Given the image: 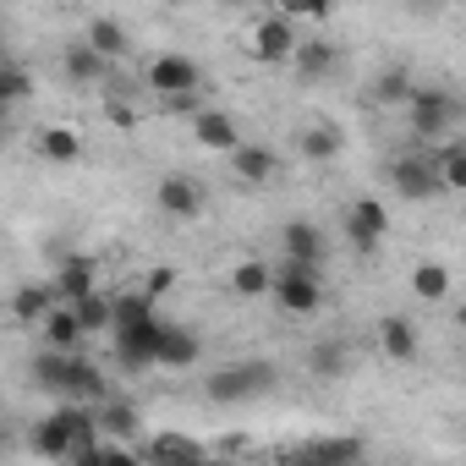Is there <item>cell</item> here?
Masks as SVG:
<instances>
[{"mask_svg":"<svg viewBox=\"0 0 466 466\" xmlns=\"http://www.w3.org/2000/svg\"><path fill=\"white\" fill-rule=\"evenodd\" d=\"M83 45H88L94 56H105L110 66L132 56V34H127V23H121V17H88V28H83Z\"/></svg>","mask_w":466,"mask_h":466,"instance_id":"15","label":"cell"},{"mask_svg":"<svg viewBox=\"0 0 466 466\" xmlns=\"http://www.w3.org/2000/svg\"><path fill=\"white\" fill-rule=\"evenodd\" d=\"M50 286H56L61 308H77L83 297H94V291H99V264H94V258H83V253H77V258H61V269H56V280H50Z\"/></svg>","mask_w":466,"mask_h":466,"instance_id":"14","label":"cell"},{"mask_svg":"<svg viewBox=\"0 0 466 466\" xmlns=\"http://www.w3.org/2000/svg\"><path fill=\"white\" fill-rule=\"evenodd\" d=\"M411 297H417V302H444V297H450V269H444L439 258L411 264Z\"/></svg>","mask_w":466,"mask_h":466,"instance_id":"26","label":"cell"},{"mask_svg":"<svg viewBox=\"0 0 466 466\" xmlns=\"http://www.w3.org/2000/svg\"><path fill=\"white\" fill-rule=\"evenodd\" d=\"M275 384H280V368L264 362V357H253V362H225V368H214L203 390H208V400H219V406H237V400L269 395Z\"/></svg>","mask_w":466,"mask_h":466,"instance_id":"1","label":"cell"},{"mask_svg":"<svg viewBox=\"0 0 466 466\" xmlns=\"http://www.w3.org/2000/svg\"><path fill=\"white\" fill-rule=\"evenodd\" d=\"M433 165H439L444 192H466V143H461V137H444V143L433 148Z\"/></svg>","mask_w":466,"mask_h":466,"instance_id":"30","label":"cell"},{"mask_svg":"<svg viewBox=\"0 0 466 466\" xmlns=\"http://www.w3.org/2000/svg\"><path fill=\"white\" fill-rule=\"evenodd\" d=\"M280 264H297L308 275H324L329 264V237L313 225V219H286L280 225Z\"/></svg>","mask_w":466,"mask_h":466,"instance_id":"6","label":"cell"},{"mask_svg":"<svg viewBox=\"0 0 466 466\" xmlns=\"http://www.w3.org/2000/svg\"><path fill=\"white\" fill-rule=\"evenodd\" d=\"M66 466H105V439H94V444H77Z\"/></svg>","mask_w":466,"mask_h":466,"instance_id":"36","label":"cell"},{"mask_svg":"<svg viewBox=\"0 0 466 466\" xmlns=\"http://www.w3.org/2000/svg\"><path fill=\"white\" fill-rule=\"evenodd\" d=\"M28 94H34V72L17 66V61H6V66H0V99H6V105H23Z\"/></svg>","mask_w":466,"mask_h":466,"instance_id":"34","label":"cell"},{"mask_svg":"<svg viewBox=\"0 0 466 466\" xmlns=\"http://www.w3.org/2000/svg\"><path fill=\"white\" fill-rule=\"evenodd\" d=\"M340 148H346V137H340V127H329V121L297 132V154H302L308 165H329V159H340Z\"/></svg>","mask_w":466,"mask_h":466,"instance_id":"18","label":"cell"},{"mask_svg":"<svg viewBox=\"0 0 466 466\" xmlns=\"http://www.w3.org/2000/svg\"><path fill=\"white\" fill-rule=\"evenodd\" d=\"M411 94H417V83H411L400 66H384V72L373 77V88H368V99H373V105H384V110H390V105H400V110H406V105H411Z\"/></svg>","mask_w":466,"mask_h":466,"instance_id":"25","label":"cell"},{"mask_svg":"<svg viewBox=\"0 0 466 466\" xmlns=\"http://www.w3.org/2000/svg\"><path fill=\"white\" fill-rule=\"evenodd\" d=\"M297 50H302V28L275 6V12H264L258 23H253V34H248V56L253 61H264V66H280V61H297Z\"/></svg>","mask_w":466,"mask_h":466,"instance_id":"3","label":"cell"},{"mask_svg":"<svg viewBox=\"0 0 466 466\" xmlns=\"http://www.w3.org/2000/svg\"><path fill=\"white\" fill-rule=\"evenodd\" d=\"M66 357H72V351H39V357H34V379H39L50 395H61V379H66Z\"/></svg>","mask_w":466,"mask_h":466,"instance_id":"35","label":"cell"},{"mask_svg":"<svg viewBox=\"0 0 466 466\" xmlns=\"http://www.w3.org/2000/svg\"><path fill=\"white\" fill-rule=\"evenodd\" d=\"M230 176L242 187H269V181H280V154L269 143H242L230 154Z\"/></svg>","mask_w":466,"mask_h":466,"instance_id":"12","label":"cell"},{"mask_svg":"<svg viewBox=\"0 0 466 466\" xmlns=\"http://www.w3.org/2000/svg\"><path fill=\"white\" fill-rule=\"evenodd\" d=\"M455 116H461V105H455L450 88L417 83V94H411V105H406V127H411V137H417L422 148H428V143H444V132H455Z\"/></svg>","mask_w":466,"mask_h":466,"instance_id":"2","label":"cell"},{"mask_svg":"<svg viewBox=\"0 0 466 466\" xmlns=\"http://www.w3.org/2000/svg\"><path fill=\"white\" fill-rule=\"evenodd\" d=\"M379 351H384V357H395V362H411V357L422 351V340H417V324L390 313V319L379 324Z\"/></svg>","mask_w":466,"mask_h":466,"instance_id":"24","label":"cell"},{"mask_svg":"<svg viewBox=\"0 0 466 466\" xmlns=\"http://www.w3.org/2000/svg\"><path fill=\"white\" fill-rule=\"evenodd\" d=\"M192 137H198V148H208V154H237V148H242L237 116H225V110H214V105L192 116Z\"/></svg>","mask_w":466,"mask_h":466,"instance_id":"13","label":"cell"},{"mask_svg":"<svg viewBox=\"0 0 466 466\" xmlns=\"http://www.w3.org/2000/svg\"><path fill=\"white\" fill-rule=\"evenodd\" d=\"M34 148H39L45 165H77V159H83V137H77L72 127H61V121H56V127H39V132H34Z\"/></svg>","mask_w":466,"mask_h":466,"instance_id":"17","label":"cell"},{"mask_svg":"<svg viewBox=\"0 0 466 466\" xmlns=\"http://www.w3.org/2000/svg\"><path fill=\"white\" fill-rule=\"evenodd\" d=\"M357 461H362L357 433H324V439H308L297 450V466H357Z\"/></svg>","mask_w":466,"mask_h":466,"instance_id":"11","label":"cell"},{"mask_svg":"<svg viewBox=\"0 0 466 466\" xmlns=\"http://www.w3.org/2000/svg\"><path fill=\"white\" fill-rule=\"evenodd\" d=\"M275 308L286 319H313L324 308V280L308 275V269H297V264H280L275 269Z\"/></svg>","mask_w":466,"mask_h":466,"instance_id":"7","label":"cell"},{"mask_svg":"<svg viewBox=\"0 0 466 466\" xmlns=\"http://www.w3.org/2000/svg\"><path fill=\"white\" fill-rule=\"evenodd\" d=\"M170 286H176V269H165V264H159V269H148L143 297H159V291H170Z\"/></svg>","mask_w":466,"mask_h":466,"instance_id":"37","label":"cell"},{"mask_svg":"<svg viewBox=\"0 0 466 466\" xmlns=\"http://www.w3.org/2000/svg\"><path fill=\"white\" fill-rule=\"evenodd\" d=\"M297 77L302 83H319V77H329L335 66H340V50L329 45V39H302V50H297Z\"/></svg>","mask_w":466,"mask_h":466,"instance_id":"21","label":"cell"},{"mask_svg":"<svg viewBox=\"0 0 466 466\" xmlns=\"http://www.w3.org/2000/svg\"><path fill=\"white\" fill-rule=\"evenodd\" d=\"M384 237H390V208L379 198H351V208H346V242L362 258H373Z\"/></svg>","mask_w":466,"mask_h":466,"instance_id":"8","label":"cell"},{"mask_svg":"<svg viewBox=\"0 0 466 466\" xmlns=\"http://www.w3.org/2000/svg\"><path fill=\"white\" fill-rule=\"evenodd\" d=\"M137 428H143V417H137L132 400H116V395H110V400L99 406V433H110V439H132Z\"/></svg>","mask_w":466,"mask_h":466,"instance_id":"31","label":"cell"},{"mask_svg":"<svg viewBox=\"0 0 466 466\" xmlns=\"http://www.w3.org/2000/svg\"><path fill=\"white\" fill-rule=\"evenodd\" d=\"M34 450L39 455H50V461H72V450H77V439L61 428V417L50 411V417H39L34 422Z\"/></svg>","mask_w":466,"mask_h":466,"instance_id":"29","label":"cell"},{"mask_svg":"<svg viewBox=\"0 0 466 466\" xmlns=\"http://www.w3.org/2000/svg\"><path fill=\"white\" fill-rule=\"evenodd\" d=\"M148 461L154 466H203V450L187 433H154L148 439Z\"/></svg>","mask_w":466,"mask_h":466,"instance_id":"20","label":"cell"},{"mask_svg":"<svg viewBox=\"0 0 466 466\" xmlns=\"http://www.w3.org/2000/svg\"><path fill=\"white\" fill-rule=\"evenodd\" d=\"M165 319L154 324H137V329H116V362L127 373H143V368H159V346H165Z\"/></svg>","mask_w":466,"mask_h":466,"instance_id":"9","label":"cell"},{"mask_svg":"<svg viewBox=\"0 0 466 466\" xmlns=\"http://www.w3.org/2000/svg\"><path fill=\"white\" fill-rule=\"evenodd\" d=\"M390 187H395V198H406V203H428V198H439V192H444V181H439L433 148L395 154V159H390Z\"/></svg>","mask_w":466,"mask_h":466,"instance_id":"4","label":"cell"},{"mask_svg":"<svg viewBox=\"0 0 466 466\" xmlns=\"http://www.w3.org/2000/svg\"><path fill=\"white\" fill-rule=\"evenodd\" d=\"M154 297L132 291V297H116V329H137V324H154Z\"/></svg>","mask_w":466,"mask_h":466,"instance_id":"33","label":"cell"},{"mask_svg":"<svg viewBox=\"0 0 466 466\" xmlns=\"http://www.w3.org/2000/svg\"><path fill=\"white\" fill-rule=\"evenodd\" d=\"M308 373H313V379H340V373H351V346H346V340H319V346L308 351Z\"/></svg>","mask_w":466,"mask_h":466,"instance_id":"28","label":"cell"},{"mask_svg":"<svg viewBox=\"0 0 466 466\" xmlns=\"http://www.w3.org/2000/svg\"><path fill=\"white\" fill-rule=\"evenodd\" d=\"M198 357H203V340H198L192 329L170 324V329H165V346H159V368H192Z\"/></svg>","mask_w":466,"mask_h":466,"instance_id":"27","label":"cell"},{"mask_svg":"<svg viewBox=\"0 0 466 466\" xmlns=\"http://www.w3.org/2000/svg\"><path fill=\"white\" fill-rule=\"evenodd\" d=\"M105 466H137V455L121 450V444H105Z\"/></svg>","mask_w":466,"mask_h":466,"instance_id":"38","label":"cell"},{"mask_svg":"<svg viewBox=\"0 0 466 466\" xmlns=\"http://www.w3.org/2000/svg\"><path fill=\"white\" fill-rule=\"evenodd\" d=\"M230 291L248 297V302L275 297V264H264V258H237V264H230Z\"/></svg>","mask_w":466,"mask_h":466,"instance_id":"16","label":"cell"},{"mask_svg":"<svg viewBox=\"0 0 466 466\" xmlns=\"http://www.w3.org/2000/svg\"><path fill=\"white\" fill-rule=\"evenodd\" d=\"M77 319H83V335H105V329H116V297H105V291L83 297V302H77Z\"/></svg>","mask_w":466,"mask_h":466,"instance_id":"32","label":"cell"},{"mask_svg":"<svg viewBox=\"0 0 466 466\" xmlns=\"http://www.w3.org/2000/svg\"><path fill=\"white\" fill-rule=\"evenodd\" d=\"M455 329H461V335H466V302H461V308H455Z\"/></svg>","mask_w":466,"mask_h":466,"instance_id":"39","label":"cell"},{"mask_svg":"<svg viewBox=\"0 0 466 466\" xmlns=\"http://www.w3.org/2000/svg\"><path fill=\"white\" fill-rule=\"evenodd\" d=\"M61 72H66L72 83H105V77H110V61L94 56V50L77 39V45H61Z\"/></svg>","mask_w":466,"mask_h":466,"instance_id":"22","label":"cell"},{"mask_svg":"<svg viewBox=\"0 0 466 466\" xmlns=\"http://www.w3.org/2000/svg\"><path fill=\"white\" fill-rule=\"evenodd\" d=\"M56 308H61L56 286H17V291H12V319H17V324H45Z\"/></svg>","mask_w":466,"mask_h":466,"instance_id":"19","label":"cell"},{"mask_svg":"<svg viewBox=\"0 0 466 466\" xmlns=\"http://www.w3.org/2000/svg\"><path fill=\"white\" fill-rule=\"evenodd\" d=\"M154 203H159L170 219H198V214H203V181H198V176H181V170H170V176H159V187H154Z\"/></svg>","mask_w":466,"mask_h":466,"instance_id":"10","label":"cell"},{"mask_svg":"<svg viewBox=\"0 0 466 466\" xmlns=\"http://www.w3.org/2000/svg\"><path fill=\"white\" fill-rule=\"evenodd\" d=\"M39 329H45V351H77V346L88 340V335H83V319H77V308H56V313H50Z\"/></svg>","mask_w":466,"mask_h":466,"instance_id":"23","label":"cell"},{"mask_svg":"<svg viewBox=\"0 0 466 466\" xmlns=\"http://www.w3.org/2000/svg\"><path fill=\"white\" fill-rule=\"evenodd\" d=\"M143 83H148L159 99H187V94H203V66H198L192 56H181V50H165V56L148 61Z\"/></svg>","mask_w":466,"mask_h":466,"instance_id":"5","label":"cell"}]
</instances>
